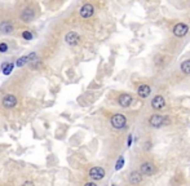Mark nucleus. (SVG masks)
<instances>
[{
  "label": "nucleus",
  "mask_w": 190,
  "mask_h": 186,
  "mask_svg": "<svg viewBox=\"0 0 190 186\" xmlns=\"http://www.w3.org/2000/svg\"><path fill=\"white\" fill-rule=\"evenodd\" d=\"M127 124V120H125V116L122 115V114H117L111 118V125L117 129H120V128H124Z\"/></svg>",
  "instance_id": "obj_1"
},
{
  "label": "nucleus",
  "mask_w": 190,
  "mask_h": 186,
  "mask_svg": "<svg viewBox=\"0 0 190 186\" xmlns=\"http://www.w3.org/2000/svg\"><path fill=\"white\" fill-rule=\"evenodd\" d=\"M93 13H94V8L92 4H84L80 8V16L83 18H89L93 16Z\"/></svg>",
  "instance_id": "obj_2"
},
{
  "label": "nucleus",
  "mask_w": 190,
  "mask_h": 186,
  "mask_svg": "<svg viewBox=\"0 0 190 186\" xmlns=\"http://www.w3.org/2000/svg\"><path fill=\"white\" fill-rule=\"evenodd\" d=\"M187 31H189V27L185 25V24H177L175 27H173V34L178 38H181V36H185L187 34Z\"/></svg>",
  "instance_id": "obj_3"
},
{
  "label": "nucleus",
  "mask_w": 190,
  "mask_h": 186,
  "mask_svg": "<svg viewBox=\"0 0 190 186\" xmlns=\"http://www.w3.org/2000/svg\"><path fill=\"white\" fill-rule=\"evenodd\" d=\"M89 176H91V178H93V180H101V178H103V176H105V171H103V168H101V167H94V168H92V169L89 171Z\"/></svg>",
  "instance_id": "obj_4"
},
{
  "label": "nucleus",
  "mask_w": 190,
  "mask_h": 186,
  "mask_svg": "<svg viewBox=\"0 0 190 186\" xmlns=\"http://www.w3.org/2000/svg\"><path fill=\"white\" fill-rule=\"evenodd\" d=\"M66 43L67 44H70V45H77L78 43H79V40H80V38H79V35L77 34L75 31H70L69 34L66 35Z\"/></svg>",
  "instance_id": "obj_5"
},
{
  "label": "nucleus",
  "mask_w": 190,
  "mask_h": 186,
  "mask_svg": "<svg viewBox=\"0 0 190 186\" xmlns=\"http://www.w3.org/2000/svg\"><path fill=\"white\" fill-rule=\"evenodd\" d=\"M155 172V167L153 163H144L141 164V173L146 174V176H151V174Z\"/></svg>",
  "instance_id": "obj_6"
},
{
  "label": "nucleus",
  "mask_w": 190,
  "mask_h": 186,
  "mask_svg": "<svg viewBox=\"0 0 190 186\" xmlns=\"http://www.w3.org/2000/svg\"><path fill=\"white\" fill-rule=\"evenodd\" d=\"M150 124L153 125V127H155V128H159V127H162L163 124H164V122H166V119L162 116V115H153L151 118H150Z\"/></svg>",
  "instance_id": "obj_7"
},
{
  "label": "nucleus",
  "mask_w": 190,
  "mask_h": 186,
  "mask_svg": "<svg viewBox=\"0 0 190 186\" xmlns=\"http://www.w3.org/2000/svg\"><path fill=\"white\" fill-rule=\"evenodd\" d=\"M16 104H17V98H16L14 96H12V94L5 96L4 100H3V105H4V107H7V109H12V107H14Z\"/></svg>",
  "instance_id": "obj_8"
},
{
  "label": "nucleus",
  "mask_w": 190,
  "mask_h": 186,
  "mask_svg": "<svg viewBox=\"0 0 190 186\" xmlns=\"http://www.w3.org/2000/svg\"><path fill=\"white\" fill-rule=\"evenodd\" d=\"M164 98L162 97V96H156V97H154V100L151 101V106L155 109V110H161V109H163L164 107Z\"/></svg>",
  "instance_id": "obj_9"
},
{
  "label": "nucleus",
  "mask_w": 190,
  "mask_h": 186,
  "mask_svg": "<svg viewBox=\"0 0 190 186\" xmlns=\"http://www.w3.org/2000/svg\"><path fill=\"white\" fill-rule=\"evenodd\" d=\"M34 16H35L34 10L31 8H26L22 12V14H21V18H22V21H25V22H30V21H33Z\"/></svg>",
  "instance_id": "obj_10"
},
{
  "label": "nucleus",
  "mask_w": 190,
  "mask_h": 186,
  "mask_svg": "<svg viewBox=\"0 0 190 186\" xmlns=\"http://www.w3.org/2000/svg\"><path fill=\"white\" fill-rule=\"evenodd\" d=\"M118 101H119V105H120V106H123V107H128V106L132 104V96L124 93V94H122V96L119 97Z\"/></svg>",
  "instance_id": "obj_11"
},
{
  "label": "nucleus",
  "mask_w": 190,
  "mask_h": 186,
  "mask_svg": "<svg viewBox=\"0 0 190 186\" xmlns=\"http://www.w3.org/2000/svg\"><path fill=\"white\" fill-rule=\"evenodd\" d=\"M0 31L3 34H9V32L13 31V25L9 22V21H4V22L0 24Z\"/></svg>",
  "instance_id": "obj_12"
},
{
  "label": "nucleus",
  "mask_w": 190,
  "mask_h": 186,
  "mask_svg": "<svg viewBox=\"0 0 190 186\" xmlns=\"http://www.w3.org/2000/svg\"><path fill=\"white\" fill-rule=\"evenodd\" d=\"M137 93H139V96L140 97H142V98H146L147 96H149L150 93H151V89H150V87L149 85H141L139 89H137Z\"/></svg>",
  "instance_id": "obj_13"
},
{
  "label": "nucleus",
  "mask_w": 190,
  "mask_h": 186,
  "mask_svg": "<svg viewBox=\"0 0 190 186\" xmlns=\"http://www.w3.org/2000/svg\"><path fill=\"white\" fill-rule=\"evenodd\" d=\"M142 180V176H141V173L140 172H132L131 173V176H129V181L131 183H140Z\"/></svg>",
  "instance_id": "obj_14"
},
{
  "label": "nucleus",
  "mask_w": 190,
  "mask_h": 186,
  "mask_svg": "<svg viewBox=\"0 0 190 186\" xmlns=\"http://www.w3.org/2000/svg\"><path fill=\"white\" fill-rule=\"evenodd\" d=\"M181 70H182V72H185V74H190V60H186V61L182 62Z\"/></svg>",
  "instance_id": "obj_15"
},
{
  "label": "nucleus",
  "mask_w": 190,
  "mask_h": 186,
  "mask_svg": "<svg viewBox=\"0 0 190 186\" xmlns=\"http://www.w3.org/2000/svg\"><path fill=\"white\" fill-rule=\"evenodd\" d=\"M12 70H13V65L12 63H7V65H4V66H3L4 75H9L10 72H12Z\"/></svg>",
  "instance_id": "obj_16"
},
{
  "label": "nucleus",
  "mask_w": 190,
  "mask_h": 186,
  "mask_svg": "<svg viewBox=\"0 0 190 186\" xmlns=\"http://www.w3.org/2000/svg\"><path fill=\"white\" fill-rule=\"evenodd\" d=\"M29 62V58L25 56V57H21V58H18V61H17V66H24V65H26Z\"/></svg>",
  "instance_id": "obj_17"
},
{
  "label": "nucleus",
  "mask_w": 190,
  "mask_h": 186,
  "mask_svg": "<svg viewBox=\"0 0 190 186\" xmlns=\"http://www.w3.org/2000/svg\"><path fill=\"white\" fill-rule=\"evenodd\" d=\"M123 166H124V158H123V157H120V158L118 159V162H117V166H115V169L119 171L120 168H123Z\"/></svg>",
  "instance_id": "obj_18"
},
{
  "label": "nucleus",
  "mask_w": 190,
  "mask_h": 186,
  "mask_svg": "<svg viewBox=\"0 0 190 186\" xmlns=\"http://www.w3.org/2000/svg\"><path fill=\"white\" fill-rule=\"evenodd\" d=\"M22 36H24L26 40H30V39H33V34H31L30 31H25L24 34H22Z\"/></svg>",
  "instance_id": "obj_19"
},
{
  "label": "nucleus",
  "mask_w": 190,
  "mask_h": 186,
  "mask_svg": "<svg viewBox=\"0 0 190 186\" xmlns=\"http://www.w3.org/2000/svg\"><path fill=\"white\" fill-rule=\"evenodd\" d=\"M7 50H8V45L5 44V43H2V44H0V52L4 53V52H7Z\"/></svg>",
  "instance_id": "obj_20"
},
{
  "label": "nucleus",
  "mask_w": 190,
  "mask_h": 186,
  "mask_svg": "<svg viewBox=\"0 0 190 186\" xmlns=\"http://www.w3.org/2000/svg\"><path fill=\"white\" fill-rule=\"evenodd\" d=\"M41 65V61H39V60H34L33 61V65H31V66H33L34 69H36V67H39Z\"/></svg>",
  "instance_id": "obj_21"
},
{
  "label": "nucleus",
  "mask_w": 190,
  "mask_h": 186,
  "mask_svg": "<svg viewBox=\"0 0 190 186\" xmlns=\"http://www.w3.org/2000/svg\"><path fill=\"white\" fill-rule=\"evenodd\" d=\"M22 186H34V183L33 182H31V181H27V182H25Z\"/></svg>",
  "instance_id": "obj_22"
},
{
  "label": "nucleus",
  "mask_w": 190,
  "mask_h": 186,
  "mask_svg": "<svg viewBox=\"0 0 190 186\" xmlns=\"http://www.w3.org/2000/svg\"><path fill=\"white\" fill-rule=\"evenodd\" d=\"M131 145H132V136L128 137V146H131Z\"/></svg>",
  "instance_id": "obj_23"
},
{
  "label": "nucleus",
  "mask_w": 190,
  "mask_h": 186,
  "mask_svg": "<svg viewBox=\"0 0 190 186\" xmlns=\"http://www.w3.org/2000/svg\"><path fill=\"white\" fill-rule=\"evenodd\" d=\"M86 186H97L96 183H92V182H89V183H86Z\"/></svg>",
  "instance_id": "obj_24"
}]
</instances>
